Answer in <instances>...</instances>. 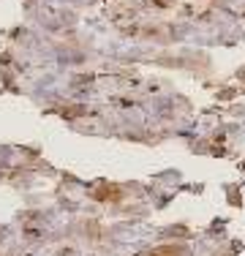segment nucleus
I'll return each instance as SVG.
<instances>
[{
    "instance_id": "f257e3e1",
    "label": "nucleus",
    "mask_w": 245,
    "mask_h": 256,
    "mask_svg": "<svg viewBox=\"0 0 245 256\" xmlns=\"http://www.w3.org/2000/svg\"><path fill=\"white\" fill-rule=\"evenodd\" d=\"M150 256H180V251H174V248H161V251H156Z\"/></svg>"
}]
</instances>
